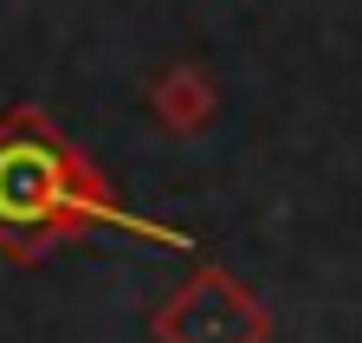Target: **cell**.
I'll use <instances>...</instances> for the list:
<instances>
[{
  "label": "cell",
  "instance_id": "6da1fadb",
  "mask_svg": "<svg viewBox=\"0 0 362 343\" xmlns=\"http://www.w3.org/2000/svg\"><path fill=\"white\" fill-rule=\"evenodd\" d=\"M104 233L156 246V252L194 246V233L123 207L117 188L84 162V149L45 110L7 104L0 110V252L13 266H33L39 252L65 240H104Z\"/></svg>",
  "mask_w": 362,
  "mask_h": 343
},
{
  "label": "cell",
  "instance_id": "7a4b0ae2",
  "mask_svg": "<svg viewBox=\"0 0 362 343\" xmlns=\"http://www.w3.org/2000/svg\"><path fill=\"white\" fill-rule=\"evenodd\" d=\"M149 337L156 343H265L272 318L259 298L240 291V279L226 266H201L156 305Z\"/></svg>",
  "mask_w": 362,
  "mask_h": 343
},
{
  "label": "cell",
  "instance_id": "3957f363",
  "mask_svg": "<svg viewBox=\"0 0 362 343\" xmlns=\"http://www.w3.org/2000/svg\"><path fill=\"white\" fill-rule=\"evenodd\" d=\"M149 110H156L162 130L194 136V130H207V123H214L220 91H214V78H207L201 65H168V71L149 84Z\"/></svg>",
  "mask_w": 362,
  "mask_h": 343
}]
</instances>
